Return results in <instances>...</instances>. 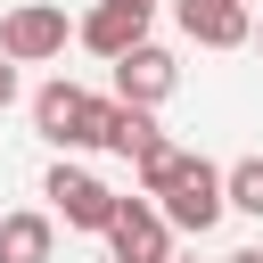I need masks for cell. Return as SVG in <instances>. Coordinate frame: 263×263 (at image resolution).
<instances>
[{"label": "cell", "instance_id": "4", "mask_svg": "<svg viewBox=\"0 0 263 263\" xmlns=\"http://www.w3.org/2000/svg\"><path fill=\"white\" fill-rule=\"evenodd\" d=\"M41 197H49V214H58L66 230H99V238H107V222H115V205H123V197H115L99 173H82V164H58V173L41 181Z\"/></svg>", "mask_w": 263, "mask_h": 263}, {"label": "cell", "instance_id": "15", "mask_svg": "<svg viewBox=\"0 0 263 263\" xmlns=\"http://www.w3.org/2000/svg\"><path fill=\"white\" fill-rule=\"evenodd\" d=\"M255 49H263V25H255Z\"/></svg>", "mask_w": 263, "mask_h": 263}, {"label": "cell", "instance_id": "10", "mask_svg": "<svg viewBox=\"0 0 263 263\" xmlns=\"http://www.w3.org/2000/svg\"><path fill=\"white\" fill-rule=\"evenodd\" d=\"M156 140V107H132V99H107V140L99 148H115V156H140Z\"/></svg>", "mask_w": 263, "mask_h": 263}, {"label": "cell", "instance_id": "9", "mask_svg": "<svg viewBox=\"0 0 263 263\" xmlns=\"http://www.w3.org/2000/svg\"><path fill=\"white\" fill-rule=\"evenodd\" d=\"M58 255V214H0V263H49Z\"/></svg>", "mask_w": 263, "mask_h": 263}, {"label": "cell", "instance_id": "13", "mask_svg": "<svg viewBox=\"0 0 263 263\" xmlns=\"http://www.w3.org/2000/svg\"><path fill=\"white\" fill-rule=\"evenodd\" d=\"M16 90H25V82H16V58H0V115L16 107Z\"/></svg>", "mask_w": 263, "mask_h": 263}, {"label": "cell", "instance_id": "12", "mask_svg": "<svg viewBox=\"0 0 263 263\" xmlns=\"http://www.w3.org/2000/svg\"><path fill=\"white\" fill-rule=\"evenodd\" d=\"M173 164H181V148H173V140L156 132V140H148V148L132 156V181H140V197H156V189L173 181Z\"/></svg>", "mask_w": 263, "mask_h": 263}, {"label": "cell", "instance_id": "8", "mask_svg": "<svg viewBox=\"0 0 263 263\" xmlns=\"http://www.w3.org/2000/svg\"><path fill=\"white\" fill-rule=\"evenodd\" d=\"M173 82H181V66H173V49H156V41H132V49L115 58V99H132V107H164Z\"/></svg>", "mask_w": 263, "mask_h": 263}, {"label": "cell", "instance_id": "1", "mask_svg": "<svg viewBox=\"0 0 263 263\" xmlns=\"http://www.w3.org/2000/svg\"><path fill=\"white\" fill-rule=\"evenodd\" d=\"M33 132L49 148H99L107 140V99H90L82 82H41L33 90Z\"/></svg>", "mask_w": 263, "mask_h": 263}, {"label": "cell", "instance_id": "11", "mask_svg": "<svg viewBox=\"0 0 263 263\" xmlns=\"http://www.w3.org/2000/svg\"><path fill=\"white\" fill-rule=\"evenodd\" d=\"M222 197H230V214H255V222H263V156L222 164Z\"/></svg>", "mask_w": 263, "mask_h": 263}, {"label": "cell", "instance_id": "14", "mask_svg": "<svg viewBox=\"0 0 263 263\" xmlns=\"http://www.w3.org/2000/svg\"><path fill=\"white\" fill-rule=\"evenodd\" d=\"M222 263H263V247H238V255H222Z\"/></svg>", "mask_w": 263, "mask_h": 263}, {"label": "cell", "instance_id": "7", "mask_svg": "<svg viewBox=\"0 0 263 263\" xmlns=\"http://www.w3.org/2000/svg\"><path fill=\"white\" fill-rule=\"evenodd\" d=\"M148 16H156V0H90V16L74 25V41L99 49V58L115 66L132 41H148Z\"/></svg>", "mask_w": 263, "mask_h": 263}, {"label": "cell", "instance_id": "5", "mask_svg": "<svg viewBox=\"0 0 263 263\" xmlns=\"http://www.w3.org/2000/svg\"><path fill=\"white\" fill-rule=\"evenodd\" d=\"M107 255L115 263H173V222L156 197H123L107 222Z\"/></svg>", "mask_w": 263, "mask_h": 263}, {"label": "cell", "instance_id": "6", "mask_svg": "<svg viewBox=\"0 0 263 263\" xmlns=\"http://www.w3.org/2000/svg\"><path fill=\"white\" fill-rule=\"evenodd\" d=\"M173 16L197 49H247L255 41V0H173Z\"/></svg>", "mask_w": 263, "mask_h": 263}, {"label": "cell", "instance_id": "2", "mask_svg": "<svg viewBox=\"0 0 263 263\" xmlns=\"http://www.w3.org/2000/svg\"><path fill=\"white\" fill-rule=\"evenodd\" d=\"M156 205H164V222L173 230H214L222 214H230V197H222V164H205L197 148H181V164H173V181L156 189Z\"/></svg>", "mask_w": 263, "mask_h": 263}, {"label": "cell", "instance_id": "16", "mask_svg": "<svg viewBox=\"0 0 263 263\" xmlns=\"http://www.w3.org/2000/svg\"><path fill=\"white\" fill-rule=\"evenodd\" d=\"M107 263H115V255H107Z\"/></svg>", "mask_w": 263, "mask_h": 263}, {"label": "cell", "instance_id": "3", "mask_svg": "<svg viewBox=\"0 0 263 263\" xmlns=\"http://www.w3.org/2000/svg\"><path fill=\"white\" fill-rule=\"evenodd\" d=\"M66 41H74V25H66L58 0H16L0 16V58H16V66H49Z\"/></svg>", "mask_w": 263, "mask_h": 263}]
</instances>
